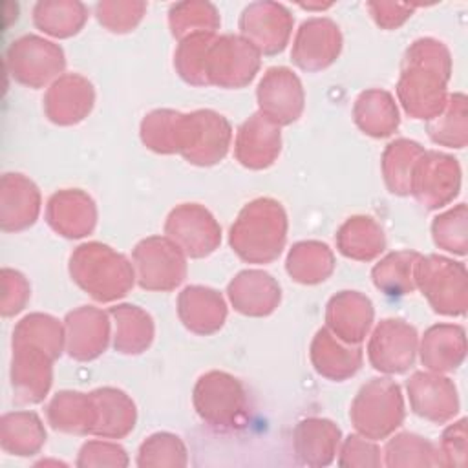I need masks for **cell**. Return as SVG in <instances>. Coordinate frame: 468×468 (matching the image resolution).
<instances>
[{
  "mask_svg": "<svg viewBox=\"0 0 468 468\" xmlns=\"http://www.w3.org/2000/svg\"><path fill=\"white\" fill-rule=\"evenodd\" d=\"M450 53L431 38L419 40L408 49L399 82V97L415 119H433L446 106V82L450 79Z\"/></svg>",
  "mask_w": 468,
  "mask_h": 468,
  "instance_id": "1",
  "label": "cell"
},
{
  "mask_svg": "<svg viewBox=\"0 0 468 468\" xmlns=\"http://www.w3.org/2000/svg\"><path fill=\"white\" fill-rule=\"evenodd\" d=\"M285 212L272 199H256L247 205L230 230V245L247 261L274 260L285 243Z\"/></svg>",
  "mask_w": 468,
  "mask_h": 468,
  "instance_id": "2",
  "label": "cell"
},
{
  "mask_svg": "<svg viewBox=\"0 0 468 468\" xmlns=\"http://www.w3.org/2000/svg\"><path fill=\"white\" fill-rule=\"evenodd\" d=\"M71 276L95 300L124 296L133 283V271L124 256L101 243H88L71 256Z\"/></svg>",
  "mask_w": 468,
  "mask_h": 468,
  "instance_id": "3",
  "label": "cell"
},
{
  "mask_svg": "<svg viewBox=\"0 0 468 468\" xmlns=\"http://www.w3.org/2000/svg\"><path fill=\"white\" fill-rule=\"evenodd\" d=\"M415 282L437 313L450 316H463L466 313L468 283L464 263L442 256H419Z\"/></svg>",
  "mask_w": 468,
  "mask_h": 468,
  "instance_id": "4",
  "label": "cell"
},
{
  "mask_svg": "<svg viewBox=\"0 0 468 468\" xmlns=\"http://www.w3.org/2000/svg\"><path fill=\"white\" fill-rule=\"evenodd\" d=\"M402 417L400 389L388 378H373L366 384L351 408L355 428L367 439H384L400 426Z\"/></svg>",
  "mask_w": 468,
  "mask_h": 468,
  "instance_id": "5",
  "label": "cell"
},
{
  "mask_svg": "<svg viewBox=\"0 0 468 468\" xmlns=\"http://www.w3.org/2000/svg\"><path fill=\"white\" fill-rule=\"evenodd\" d=\"M194 404L199 417L218 430L239 426L247 408L241 384L234 377L219 371H210L197 380Z\"/></svg>",
  "mask_w": 468,
  "mask_h": 468,
  "instance_id": "6",
  "label": "cell"
},
{
  "mask_svg": "<svg viewBox=\"0 0 468 468\" xmlns=\"http://www.w3.org/2000/svg\"><path fill=\"white\" fill-rule=\"evenodd\" d=\"M230 141L229 122L210 112L201 110L190 115H181L177 152H181L190 163L196 165H214L218 163Z\"/></svg>",
  "mask_w": 468,
  "mask_h": 468,
  "instance_id": "7",
  "label": "cell"
},
{
  "mask_svg": "<svg viewBox=\"0 0 468 468\" xmlns=\"http://www.w3.org/2000/svg\"><path fill=\"white\" fill-rule=\"evenodd\" d=\"M461 186V166L455 157L439 152H422L417 159L410 192L428 208L450 203Z\"/></svg>",
  "mask_w": 468,
  "mask_h": 468,
  "instance_id": "8",
  "label": "cell"
},
{
  "mask_svg": "<svg viewBox=\"0 0 468 468\" xmlns=\"http://www.w3.org/2000/svg\"><path fill=\"white\" fill-rule=\"evenodd\" d=\"M139 283L144 289L168 291L185 278V260L176 243L165 238H148L133 250Z\"/></svg>",
  "mask_w": 468,
  "mask_h": 468,
  "instance_id": "9",
  "label": "cell"
},
{
  "mask_svg": "<svg viewBox=\"0 0 468 468\" xmlns=\"http://www.w3.org/2000/svg\"><path fill=\"white\" fill-rule=\"evenodd\" d=\"M166 234L192 258L210 254L221 239V230L210 212L194 203L172 210L166 221Z\"/></svg>",
  "mask_w": 468,
  "mask_h": 468,
  "instance_id": "10",
  "label": "cell"
},
{
  "mask_svg": "<svg viewBox=\"0 0 468 468\" xmlns=\"http://www.w3.org/2000/svg\"><path fill=\"white\" fill-rule=\"evenodd\" d=\"M415 347L417 333L411 325L402 320H384L369 342V360L375 369L400 373L411 366Z\"/></svg>",
  "mask_w": 468,
  "mask_h": 468,
  "instance_id": "11",
  "label": "cell"
},
{
  "mask_svg": "<svg viewBox=\"0 0 468 468\" xmlns=\"http://www.w3.org/2000/svg\"><path fill=\"white\" fill-rule=\"evenodd\" d=\"M261 115L278 124H289L298 119L303 106V91L298 77L287 68L267 71L258 88Z\"/></svg>",
  "mask_w": 468,
  "mask_h": 468,
  "instance_id": "12",
  "label": "cell"
},
{
  "mask_svg": "<svg viewBox=\"0 0 468 468\" xmlns=\"http://www.w3.org/2000/svg\"><path fill=\"white\" fill-rule=\"evenodd\" d=\"M411 408L422 419L446 422L459 411L455 384L441 375L415 373L408 382Z\"/></svg>",
  "mask_w": 468,
  "mask_h": 468,
  "instance_id": "13",
  "label": "cell"
},
{
  "mask_svg": "<svg viewBox=\"0 0 468 468\" xmlns=\"http://www.w3.org/2000/svg\"><path fill=\"white\" fill-rule=\"evenodd\" d=\"M271 119L258 113L249 119L238 135L236 155L249 168L269 166L280 152V130Z\"/></svg>",
  "mask_w": 468,
  "mask_h": 468,
  "instance_id": "14",
  "label": "cell"
},
{
  "mask_svg": "<svg viewBox=\"0 0 468 468\" xmlns=\"http://www.w3.org/2000/svg\"><path fill=\"white\" fill-rule=\"evenodd\" d=\"M340 442V430L325 419H305L294 430V452L300 463L327 466Z\"/></svg>",
  "mask_w": 468,
  "mask_h": 468,
  "instance_id": "15",
  "label": "cell"
},
{
  "mask_svg": "<svg viewBox=\"0 0 468 468\" xmlns=\"http://www.w3.org/2000/svg\"><path fill=\"white\" fill-rule=\"evenodd\" d=\"M68 325V351L79 360H91L101 355L108 340V320L106 314L82 307L69 313L66 318Z\"/></svg>",
  "mask_w": 468,
  "mask_h": 468,
  "instance_id": "16",
  "label": "cell"
},
{
  "mask_svg": "<svg viewBox=\"0 0 468 468\" xmlns=\"http://www.w3.org/2000/svg\"><path fill=\"white\" fill-rule=\"evenodd\" d=\"M91 395L93 402V435H102L108 439L124 437L135 422V406L133 402L119 389L104 388L97 389Z\"/></svg>",
  "mask_w": 468,
  "mask_h": 468,
  "instance_id": "17",
  "label": "cell"
},
{
  "mask_svg": "<svg viewBox=\"0 0 468 468\" xmlns=\"http://www.w3.org/2000/svg\"><path fill=\"white\" fill-rule=\"evenodd\" d=\"M422 364L433 371L457 369L466 355V338L461 325L441 324L426 331L422 340Z\"/></svg>",
  "mask_w": 468,
  "mask_h": 468,
  "instance_id": "18",
  "label": "cell"
},
{
  "mask_svg": "<svg viewBox=\"0 0 468 468\" xmlns=\"http://www.w3.org/2000/svg\"><path fill=\"white\" fill-rule=\"evenodd\" d=\"M230 283L250 291L249 292H229L234 307L250 316H263L274 311L280 302V287L278 283L261 271H243Z\"/></svg>",
  "mask_w": 468,
  "mask_h": 468,
  "instance_id": "19",
  "label": "cell"
},
{
  "mask_svg": "<svg viewBox=\"0 0 468 468\" xmlns=\"http://www.w3.org/2000/svg\"><path fill=\"white\" fill-rule=\"evenodd\" d=\"M181 298L199 307L196 309L192 305L179 303V316L188 329L201 335H208L223 325L227 311L221 296L216 291L207 287H197V285L186 287L181 292Z\"/></svg>",
  "mask_w": 468,
  "mask_h": 468,
  "instance_id": "20",
  "label": "cell"
},
{
  "mask_svg": "<svg viewBox=\"0 0 468 468\" xmlns=\"http://www.w3.org/2000/svg\"><path fill=\"white\" fill-rule=\"evenodd\" d=\"M355 119L356 124L373 137L389 135L399 124V113L391 95L378 90L366 91L358 97Z\"/></svg>",
  "mask_w": 468,
  "mask_h": 468,
  "instance_id": "21",
  "label": "cell"
},
{
  "mask_svg": "<svg viewBox=\"0 0 468 468\" xmlns=\"http://www.w3.org/2000/svg\"><path fill=\"white\" fill-rule=\"evenodd\" d=\"M311 356L318 373L336 380L353 375L362 360L360 349L340 347L338 342L333 340V335H329L325 329L318 331L313 342Z\"/></svg>",
  "mask_w": 468,
  "mask_h": 468,
  "instance_id": "22",
  "label": "cell"
},
{
  "mask_svg": "<svg viewBox=\"0 0 468 468\" xmlns=\"http://www.w3.org/2000/svg\"><path fill=\"white\" fill-rule=\"evenodd\" d=\"M49 420L55 430L71 433H91L93 428V402L91 395L64 391L49 404Z\"/></svg>",
  "mask_w": 468,
  "mask_h": 468,
  "instance_id": "23",
  "label": "cell"
},
{
  "mask_svg": "<svg viewBox=\"0 0 468 468\" xmlns=\"http://www.w3.org/2000/svg\"><path fill=\"white\" fill-rule=\"evenodd\" d=\"M340 252L355 260H371L384 249V234L371 218H351L338 232Z\"/></svg>",
  "mask_w": 468,
  "mask_h": 468,
  "instance_id": "24",
  "label": "cell"
},
{
  "mask_svg": "<svg viewBox=\"0 0 468 468\" xmlns=\"http://www.w3.org/2000/svg\"><path fill=\"white\" fill-rule=\"evenodd\" d=\"M329 20L305 22L296 38L292 58L303 69H320L329 66L338 55L340 48L320 46V38L333 27Z\"/></svg>",
  "mask_w": 468,
  "mask_h": 468,
  "instance_id": "25",
  "label": "cell"
},
{
  "mask_svg": "<svg viewBox=\"0 0 468 468\" xmlns=\"http://www.w3.org/2000/svg\"><path fill=\"white\" fill-rule=\"evenodd\" d=\"M428 133L437 144L453 148H463L466 144V97L463 93H453L450 101H446L444 110L430 121Z\"/></svg>",
  "mask_w": 468,
  "mask_h": 468,
  "instance_id": "26",
  "label": "cell"
},
{
  "mask_svg": "<svg viewBox=\"0 0 468 468\" xmlns=\"http://www.w3.org/2000/svg\"><path fill=\"white\" fill-rule=\"evenodd\" d=\"M420 144L399 139L388 146L384 152V174L386 183L393 194H408L411 185V174L417 159L422 155Z\"/></svg>",
  "mask_w": 468,
  "mask_h": 468,
  "instance_id": "27",
  "label": "cell"
},
{
  "mask_svg": "<svg viewBox=\"0 0 468 468\" xmlns=\"http://www.w3.org/2000/svg\"><path fill=\"white\" fill-rule=\"evenodd\" d=\"M417 252L389 254L373 269V282L386 294H406L415 287V265Z\"/></svg>",
  "mask_w": 468,
  "mask_h": 468,
  "instance_id": "28",
  "label": "cell"
},
{
  "mask_svg": "<svg viewBox=\"0 0 468 468\" xmlns=\"http://www.w3.org/2000/svg\"><path fill=\"white\" fill-rule=\"evenodd\" d=\"M386 464L388 466H442L439 448L430 441L402 433L391 439L386 446Z\"/></svg>",
  "mask_w": 468,
  "mask_h": 468,
  "instance_id": "29",
  "label": "cell"
},
{
  "mask_svg": "<svg viewBox=\"0 0 468 468\" xmlns=\"http://www.w3.org/2000/svg\"><path fill=\"white\" fill-rule=\"evenodd\" d=\"M110 314L115 316L117 322V333H115V349L121 353H128L130 349V335H135L139 346L144 349L152 342L154 325L146 313L137 309L135 305H119L110 311Z\"/></svg>",
  "mask_w": 468,
  "mask_h": 468,
  "instance_id": "30",
  "label": "cell"
},
{
  "mask_svg": "<svg viewBox=\"0 0 468 468\" xmlns=\"http://www.w3.org/2000/svg\"><path fill=\"white\" fill-rule=\"evenodd\" d=\"M139 466H185L186 450L177 435L155 433L148 437L137 455Z\"/></svg>",
  "mask_w": 468,
  "mask_h": 468,
  "instance_id": "31",
  "label": "cell"
},
{
  "mask_svg": "<svg viewBox=\"0 0 468 468\" xmlns=\"http://www.w3.org/2000/svg\"><path fill=\"white\" fill-rule=\"evenodd\" d=\"M433 239L444 250L453 254H466L468 236H466V205L459 203L452 210L435 218L433 225Z\"/></svg>",
  "mask_w": 468,
  "mask_h": 468,
  "instance_id": "32",
  "label": "cell"
},
{
  "mask_svg": "<svg viewBox=\"0 0 468 468\" xmlns=\"http://www.w3.org/2000/svg\"><path fill=\"white\" fill-rule=\"evenodd\" d=\"M126 452L112 442H86L80 448L77 466H126Z\"/></svg>",
  "mask_w": 468,
  "mask_h": 468,
  "instance_id": "33",
  "label": "cell"
},
{
  "mask_svg": "<svg viewBox=\"0 0 468 468\" xmlns=\"http://www.w3.org/2000/svg\"><path fill=\"white\" fill-rule=\"evenodd\" d=\"M439 453L442 466H463L466 461V419L457 420L444 430Z\"/></svg>",
  "mask_w": 468,
  "mask_h": 468,
  "instance_id": "34",
  "label": "cell"
},
{
  "mask_svg": "<svg viewBox=\"0 0 468 468\" xmlns=\"http://www.w3.org/2000/svg\"><path fill=\"white\" fill-rule=\"evenodd\" d=\"M340 466H378L380 464V450L364 441L358 435H351L344 448L338 461Z\"/></svg>",
  "mask_w": 468,
  "mask_h": 468,
  "instance_id": "35",
  "label": "cell"
}]
</instances>
